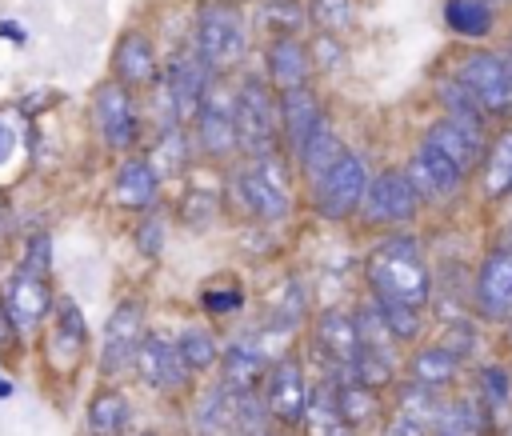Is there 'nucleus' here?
<instances>
[{
    "mask_svg": "<svg viewBox=\"0 0 512 436\" xmlns=\"http://www.w3.org/2000/svg\"><path fill=\"white\" fill-rule=\"evenodd\" d=\"M368 280H372V296H392L412 308H420L432 292L424 256L408 236H392L368 256Z\"/></svg>",
    "mask_w": 512,
    "mask_h": 436,
    "instance_id": "nucleus-1",
    "label": "nucleus"
},
{
    "mask_svg": "<svg viewBox=\"0 0 512 436\" xmlns=\"http://www.w3.org/2000/svg\"><path fill=\"white\" fill-rule=\"evenodd\" d=\"M196 56L208 72H224L244 56V20L232 4L208 0L196 12Z\"/></svg>",
    "mask_w": 512,
    "mask_h": 436,
    "instance_id": "nucleus-2",
    "label": "nucleus"
},
{
    "mask_svg": "<svg viewBox=\"0 0 512 436\" xmlns=\"http://www.w3.org/2000/svg\"><path fill=\"white\" fill-rule=\"evenodd\" d=\"M236 196L244 204V212H252L256 220H284L288 216V172L276 156H252L248 168H240V176L232 180Z\"/></svg>",
    "mask_w": 512,
    "mask_h": 436,
    "instance_id": "nucleus-3",
    "label": "nucleus"
},
{
    "mask_svg": "<svg viewBox=\"0 0 512 436\" xmlns=\"http://www.w3.org/2000/svg\"><path fill=\"white\" fill-rule=\"evenodd\" d=\"M276 128H280V104L260 80H244L236 92V132L240 148L248 156H276Z\"/></svg>",
    "mask_w": 512,
    "mask_h": 436,
    "instance_id": "nucleus-4",
    "label": "nucleus"
},
{
    "mask_svg": "<svg viewBox=\"0 0 512 436\" xmlns=\"http://www.w3.org/2000/svg\"><path fill=\"white\" fill-rule=\"evenodd\" d=\"M456 80L476 96V104L484 112H508L512 108V56L472 52V56H464Z\"/></svg>",
    "mask_w": 512,
    "mask_h": 436,
    "instance_id": "nucleus-5",
    "label": "nucleus"
},
{
    "mask_svg": "<svg viewBox=\"0 0 512 436\" xmlns=\"http://www.w3.org/2000/svg\"><path fill=\"white\" fill-rule=\"evenodd\" d=\"M368 192V168L360 156L344 152L320 180H316V204L324 212V220H344L364 204Z\"/></svg>",
    "mask_w": 512,
    "mask_h": 436,
    "instance_id": "nucleus-6",
    "label": "nucleus"
},
{
    "mask_svg": "<svg viewBox=\"0 0 512 436\" xmlns=\"http://www.w3.org/2000/svg\"><path fill=\"white\" fill-rule=\"evenodd\" d=\"M416 208H420V192L412 188L408 172L388 168V172H380V176L368 180L360 216L368 224H404V220L416 216Z\"/></svg>",
    "mask_w": 512,
    "mask_h": 436,
    "instance_id": "nucleus-7",
    "label": "nucleus"
},
{
    "mask_svg": "<svg viewBox=\"0 0 512 436\" xmlns=\"http://www.w3.org/2000/svg\"><path fill=\"white\" fill-rule=\"evenodd\" d=\"M312 404L308 376L296 360H280L264 372V408L280 424H304V412Z\"/></svg>",
    "mask_w": 512,
    "mask_h": 436,
    "instance_id": "nucleus-8",
    "label": "nucleus"
},
{
    "mask_svg": "<svg viewBox=\"0 0 512 436\" xmlns=\"http://www.w3.org/2000/svg\"><path fill=\"white\" fill-rule=\"evenodd\" d=\"M196 136H200V148L208 156H232L240 148L236 92H228V88H208L204 92V104L196 112Z\"/></svg>",
    "mask_w": 512,
    "mask_h": 436,
    "instance_id": "nucleus-9",
    "label": "nucleus"
},
{
    "mask_svg": "<svg viewBox=\"0 0 512 436\" xmlns=\"http://www.w3.org/2000/svg\"><path fill=\"white\" fill-rule=\"evenodd\" d=\"M144 304L140 300H124L112 308L108 324H104V352H100V368L104 372H120L128 364H136V352L144 344Z\"/></svg>",
    "mask_w": 512,
    "mask_h": 436,
    "instance_id": "nucleus-10",
    "label": "nucleus"
},
{
    "mask_svg": "<svg viewBox=\"0 0 512 436\" xmlns=\"http://www.w3.org/2000/svg\"><path fill=\"white\" fill-rule=\"evenodd\" d=\"M404 172H408L412 188L420 192V200H432V204L452 200V196L460 192V184H464V172H460L444 152H436L432 144H424V148L408 160Z\"/></svg>",
    "mask_w": 512,
    "mask_h": 436,
    "instance_id": "nucleus-11",
    "label": "nucleus"
},
{
    "mask_svg": "<svg viewBox=\"0 0 512 436\" xmlns=\"http://www.w3.org/2000/svg\"><path fill=\"white\" fill-rule=\"evenodd\" d=\"M92 120L104 136L108 148H128L140 132L136 124V108H132V96L124 92V84H104L92 100Z\"/></svg>",
    "mask_w": 512,
    "mask_h": 436,
    "instance_id": "nucleus-12",
    "label": "nucleus"
},
{
    "mask_svg": "<svg viewBox=\"0 0 512 436\" xmlns=\"http://www.w3.org/2000/svg\"><path fill=\"white\" fill-rule=\"evenodd\" d=\"M316 348L344 372V380H352V372H356V360H360V352H364V344H360V328H356V320L352 316H344V312H324L320 320H316Z\"/></svg>",
    "mask_w": 512,
    "mask_h": 436,
    "instance_id": "nucleus-13",
    "label": "nucleus"
},
{
    "mask_svg": "<svg viewBox=\"0 0 512 436\" xmlns=\"http://www.w3.org/2000/svg\"><path fill=\"white\" fill-rule=\"evenodd\" d=\"M136 368H140V376H144L152 388H160V392H172V388H180V384L188 380V364H184L180 348H176L168 336H160V332H148V336H144V344H140V352H136Z\"/></svg>",
    "mask_w": 512,
    "mask_h": 436,
    "instance_id": "nucleus-14",
    "label": "nucleus"
},
{
    "mask_svg": "<svg viewBox=\"0 0 512 436\" xmlns=\"http://www.w3.org/2000/svg\"><path fill=\"white\" fill-rule=\"evenodd\" d=\"M476 304L488 320H500L512 312V248H496L484 256L476 276Z\"/></svg>",
    "mask_w": 512,
    "mask_h": 436,
    "instance_id": "nucleus-15",
    "label": "nucleus"
},
{
    "mask_svg": "<svg viewBox=\"0 0 512 436\" xmlns=\"http://www.w3.org/2000/svg\"><path fill=\"white\" fill-rule=\"evenodd\" d=\"M424 144H432L436 152H444L460 172H472L480 160H488V156H484V136H480V128H476V124H464V120H456V116L432 124L428 136H424Z\"/></svg>",
    "mask_w": 512,
    "mask_h": 436,
    "instance_id": "nucleus-16",
    "label": "nucleus"
},
{
    "mask_svg": "<svg viewBox=\"0 0 512 436\" xmlns=\"http://www.w3.org/2000/svg\"><path fill=\"white\" fill-rule=\"evenodd\" d=\"M4 304H8V312H12V320H16V328L40 324V320L48 316V308H52V296H48L44 276L20 268V272L4 284Z\"/></svg>",
    "mask_w": 512,
    "mask_h": 436,
    "instance_id": "nucleus-17",
    "label": "nucleus"
},
{
    "mask_svg": "<svg viewBox=\"0 0 512 436\" xmlns=\"http://www.w3.org/2000/svg\"><path fill=\"white\" fill-rule=\"evenodd\" d=\"M324 124V112L316 104V96L300 84V88H284L280 92V128L288 132V144L292 152L300 156V148L312 140V132Z\"/></svg>",
    "mask_w": 512,
    "mask_h": 436,
    "instance_id": "nucleus-18",
    "label": "nucleus"
},
{
    "mask_svg": "<svg viewBox=\"0 0 512 436\" xmlns=\"http://www.w3.org/2000/svg\"><path fill=\"white\" fill-rule=\"evenodd\" d=\"M308 68H312V48L300 44L296 36H276L268 44V76L280 88H300Z\"/></svg>",
    "mask_w": 512,
    "mask_h": 436,
    "instance_id": "nucleus-19",
    "label": "nucleus"
},
{
    "mask_svg": "<svg viewBox=\"0 0 512 436\" xmlns=\"http://www.w3.org/2000/svg\"><path fill=\"white\" fill-rule=\"evenodd\" d=\"M116 76L124 84H148L156 76V52H152V40L144 32H124L120 44H116Z\"/></svg>",
    "mask_w": 512,
    "mask_h": 436,
    "instance_id": "nucleus-20",
    "label": "nucleus"
},
{
    "mask_svg": "<svg viewBox=\"0 0 512 436\" xmlns=\"http://www.w3.org/2000/svg\"><path fill=\"white\" fill-rule=\"evenodd\" d=\"M456 368H460V356H456L448 344H428V348H420V352L412 356L408 376H412V384L436 392V388H444V384L456 380Z\"/></svg>",
    "mask_w": 512,
    "mask_h": 436,
    "instance_id": "nucleus-21",
    "label": "nucleus"
},
{
    "mask_svg": "<svg viewBox=\"0 0 512 436\" xmlns=\"http://www.w3.org/2000/svg\"><path fill=\"white\" fill-rule=\"evenodd\" d=\"M224 380L232 392H252L264 380V352L252 340H236L224 348Z\"/></svg>",
    "mask_w": 512,
    "mask_h": 436,
    "instance_id": "nucleus-22",
    "label": "nucleus"
},
{
    "mask_svg": "<svg viewBox=\"0 0 512 436\" xmlns=\"http://www.w3.org/2000/svg\"><path fill=\"white\" fill-rule=\"evenodd\" d=\"M156 188H160V176L148 160H128L116 176V200L128 208H148L156 200Z\"/></svg>",
    "mask_w": 512,
    "mask_h": 436,
    "instance_id": "nucleus-23",
    "label": "nucleus"
},
{
    "mask_svg": "<svg viewBox=\"0 0 512 436\" xmlns=\"http://www.w3.org/2000/svg\"><path fill=\"white\" fill-rule=\"evenodd\" d=\"M336 384V408H340V420L348 428H360L364 420H376L380 404H376V392L360 380H332Z\"/></svg>",
    "mask_w": 512,
    "mask_h": 436,
    "instance_id": "nucleus-24",
    "label": "nucleus"
},
{
    "mask_svg": "<svg viewBox=\"0 0 512 436\" xmlns=\"http://www.w3.org/2000/svg\"><path fill=\"white\" fill-rule=\"evenodd\" d=\"M344 156V148H340V136H336V128L324 120L316 132H312V140L300 148V168L312 176V180H320L336 160Z\"/></svg>",
    "mask_w": 512,
    "mask_h": 436,
    "instance_id": "nucleus-25",
    "label": "nucleus"
},
{
    "mask_svg": "<svg viewBox=\"0 0 512 436\" xmlns=\"http://www.w3.org/2000/svg\"><path fill=\"white\" fill-rule=\"evenodd\" d=\"M128 420H132V408L120 392H100L88 408V424L96 436H120L128 428Z\"/></svg>",
    "mask_w": 512,
    "mask_h": 436,
    "instance_id": "nucleus-26",
    "label": "nucleus"
},
{
    "mask_svg": "<svg viewBox=\"0 0 512 436\" xmlns=\"http://www.w3.org/2000/svg\"><path fill=\"white\" fill-rule=\"evenodd\" d=\"M340 428H348V424L340 420V408H336V384H328V388L312 392V404L304 412V432L308 436H336Z\"/></svg>",
    "mask_w": 512,
    "mask_h": 436,
    "instance_id": "nucleus-27",
    "label": "nucleus"
},
{
    "mask_svg": "<svg viewBox=\"0 0 512 436\" xmlns=\"http://www.w3.org/2000/svg\"><path fill=\"white\" fill-rule=\"evenodd\" d=\"M444 20L460 36H484L492 28V4H484V0H448Z\"/></svg>",
    "mask_w": 512,
    "mask_h": 436,
    "instance_id": "nucleus-28",
    "label": "nucleus"
},
{
    "mask_svg": "<svg viewBox=\"0 0 512 436\" xmlns=\"http://www.w3.org/2000/svg\"><path fill=\"white\" fill-rule=\"evenodd\" d=\"M176 348H180L188 372H204V368H212V364L220 360V352H216V336H212L208 328H184L180 340H176Z\"/></svg>",
    "mask_w": 512,
    "mask_h": 436,
    "instance_id": "nucleus-29",
    "label": "nucleus"
},
{
    "mask_svg": "<svg viewBox=\"0 0 512 436\" xmlns=\"http://www.w3.org/2000/svg\"><path fill=\"white\" fill-rule=\"evenodd\" d=\"M372 304L380 308V316H384V324L392 328L396 340H412L420 332V308H412L404 300H392V296H372Z\"/></svg>",
    "mask_w": 512,
    "mask_h": 436,
    "instance_id": "nucleus-30",
    "label": "nucleus"
},
{
    "mask_svg": "<svg viewBox=\"0 0 512 436\" xmlns=\"http://www.w3.org/2000/svg\"><path fill=\"white\" fill-rule=\"evenodd\" d=\"M512 192V132H504L488 156V196Z\"/></svg>",
    "mask_w": 512,
    "mask_h": 436,
    "instance_id": "nucleus-31",
    "label": "nucleus"
},
{
    "mask_svg": "<svg viewBox=\"0 0 512 436\" xmlns=\"http://www.w3.org/2000/svg\"><path fill=\"white\" fill-rule=\"evenodd\" d=\"M308 16H312V24H316L320 32L336 36L340 28L352 24V0H312V4H308Z\"/></svg>",
    "mask_w": 512,
    "mask_h": 436,
    "instance_id": "nucleus-32",
    "label": "nucleus"
},
{
    "mask_svg": "<svg viewBox=\"0 0 512 436\" xmlns=\"http://www.w3.org/2000/svg\"><path fill=\"white\" fill-rule=\"evenodd\" d=\"M476 432H480V412L468 400H460V404H452V408L440 412L436 436H476Z\"/></svg>",
    "mask_w": 512,
    "mask_h": 436,
    "instance_id": "nucleus-33",
    "label": "nucleus"
},
{
    "mask_svg": "<svg viewBox=\"0 0 512 436\" xmlns=\"http://www.w3.org/2000/svg\"><path fill=\"white\" fill-rule=\"evenodd\" d=\"M196 428H200V436H224V432L232 428V404H224V392L204 396Z\"/></svg>",
    "mask_w": 512,
    "mask_h": 436,
    "instance_id": "nucleus-34",
    "label": "nucleus"
},
{
    "mask_svg": "<svg viewBox=\"0 0 512 436\" xmlns=\"http://www.w3.org/2000/svg\"><path fill=\"white\" fill-rule=\"evenodd\" d=\"M440 100L452 108V116H456V120H464V124H476V128H480L484 108L476 104V96H472L460 80H456V84H444V88H440Z\"/></svg>",
    "mask_w": 512,
    "mask_h": 436,
    "instance_id": "nucleus-35",
    "label": "nucleus"
},
{
    "mask_svg": "<svg viewBox=\"0 0 512 436\" xmlns=\"http://www.w3.org/2000/svg\"><path fill=\"white\" fill-rule=\"evenodd\" d=\"M480 388H484V408L488 412H504L508 400H512V384H508V372L500 364H488L480 372Z\"/></svg>",
    "mask_w": 512,
    "mask_h": 436,
    "instance_id": "nucleus-36",
    "label": "nucleus"
},
{
    "mask_svg": "<svg viewBox=\"0 0 512 436\" xmlns=\"http://www.w3.org/2000/svg\"><path fill=\"white\" fill-rule=\"evenodd\" d=\"M48 264H52V244H48V236H32V240H28V256L20 260V268L44 276Z\"/></svg>",
    "mask_w": 512,
    "mask_h": 436,
    "instance_id": "nucleus-37",
    "label": "nucleus"
},
{
    "mask_svg": "<svg viewBox=\"0 0 512 436\" xmlns=\"http://www.w3.org/2000/svg\"><path fill=\"white\" fill-rule=\"evenodd\" d=\"M384 436H428V428L416 424V420H408V416H392L388 428H384Z\"/></svg>",
    "mask_w": 512,
    "mask_h": 436,
    "instance_id": "nucleus-38",
    "label": "nucleus"
},
{
    "mask_svg": "<svg viewBox=\"0 0 512 436\" xmlns=\"http://www.w3.org/2000/svg\"><path fill=\"white\" fill-rule=\"evenodd\" d=\"M244 296L240 292H204V308L208 312H228V308H236Z\"/></svg>",
    "mask_w": 512,
    "mask_h": 436,
    "instance_id": "nucleus-39",
    "label": "nucleus"
},
{
    "mask_svg": "<svg viewBox=\"0 0 512 436\" xmlns=\"http://www.w3.org/2000/svg\"><path fill=\"white\" fill-rule=\"evenodd\" d=\"M140 248H144L148 256L160 252V220H148V228H140Z\"/></svg>",
    "mask_w": 512,
    "mask_h": 436,
    "instance_id": "nucleus-40",
    "label": "nucleus"
},
{
    "mask_svg": "<svg viewBox=\"0 0 512 436\" xmlns=\"http://www.w3.org/2000/svg\"><path fill=\"white\" fill-rule=\"evenodd\" d=\"M12 336H16V320H12V312H8V304L0 296V352L12 344Z\"/></svg>",
    "mask_w": 512,
    "mask_h": 436,
    "instance_id": "nucleus-41",
    "label": "nucleus"
},
{
    "mask_svg": "<svg viewBox=\"0 0 512 436\" xmlns=\"http://www.w3.org/2000/svg\"><path fill=\"white\" fill-rule=\"evenodd\" d=\"M8 152H12V128H8V124H0V164L8 160Z\"/></svg>",
    "mask_w": 512,
    "mask_h": 436,
    "instance_id": "nucleus-42",
    "label": "nucleus"
},
{
    "mask_svg": "<svg viewBox=\"0 0 512 436\" xmlns=\"http://www.w3.org/2000/svg\"><path fill=\"white\" fill-rule=\"evenodd\" d=\"M336 436H352V428H340V432H336Z\"/></svg>",
    "mask_w": 512,
    "mask_h": 436,
    "instance_id": "nucleus-43",
    "label": "nucleus"
}]
</instances>
